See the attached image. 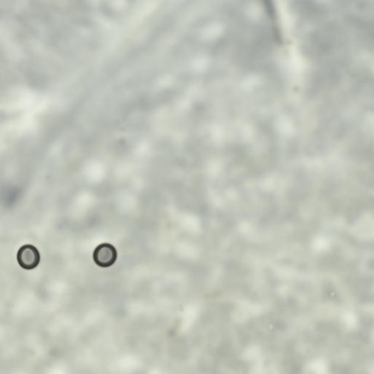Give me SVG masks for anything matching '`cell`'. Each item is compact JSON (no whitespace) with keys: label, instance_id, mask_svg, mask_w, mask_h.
<instances>
[{"label":"cell","instance_id":"6da1fadb","mask_svg":"<svg viewBox=\"0 0 374 374\" xmlns=\"http://www.w3.org/2000/svg\"><path fill=\"white\" fill-rule=\"evenodd\" d=\"M117 251L110 243L100 244L94 251L93 259L95 264L101 268H109L117 260Z\"/></svg>","mask_w":374,"mask_h":374},{"label":"cell","instance_id":"7a4b0ae2","mask_svg":"<svg viewBox=\"0 0 374 374\" xmlns=\"http://www.w3.org/2000/svg\"><path fill=\"white\" fill-rule=\"evenodd\" d=\"M17 261L24 270H33L40 264V252L35 247L26 244L19 249L17 253Z\"/></svg>","mask_w":374,"mask_h":374}]
</instances>
